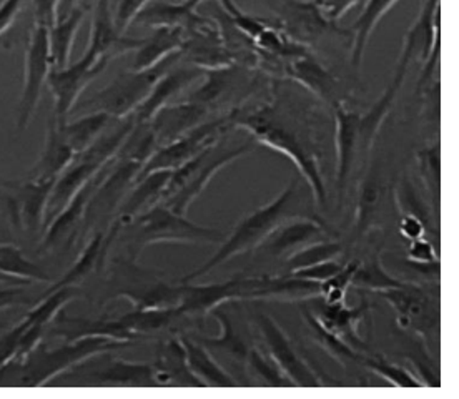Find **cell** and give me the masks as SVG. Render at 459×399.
<instances>
[{"label":"cell","instance_id":"cell-56","mask_svg":"<svg viewBox=\"0 0 459 399\" xmlns=\"http://www.w3.org/2000/svg\"><path fill=\"white\" fill-rule=\"evenodd\" d=\"M77 0H57V22L69 17L72 11L77 7Z\"/></svg>","mask_w":459,"mask_h":399},{"label":"cell","instance_id":"cell-28","mask_svg":"<svg viewBox=\"0 0 459 399\" xmlns=\"http://www.w3.org/2000/svg\"><path fill=\"white\" fill-rule=\"evenodd\" d=\"M367 303H361L356 308H350L343 303L336 305H326L320 315H316L318 321L322 323L326 330L334 333L340 340H343L346 344H350L353 350L365 351L367 346L361 342L359 331H358V323L365 317L367 313Z\"/></svg>","mask_w":459,"mask_h":399},{"label":"cell","instance_id":"cell-24","mask_svg":"<svg viewBox=\"0 0 459 399\" xmlns=\"http://www.w3.org/2000/svg\"><path fill=\"white\" fill-rule=\"evenodd\" d=\"M180 343L184 346L185 363L202 386L235 388L240 385L202 343L190 338H180Z\"/></svg>","mask_w":459,"mask_h":399},{"label":"cell","instance_id":"cell-15","mask_svg":"<svg viewBox=\"0 0 459 399\" xmlns=\"http://www.w3.org/2000/svg\"><path fill=\"white\" fill-rule=\"evenodd\" d=\"M143 39H130L118 32L110 12L108 0H99L93 11L91 40L85 54L95 60H112L126 52H135L142 46Z\"/></svg>","mask_w":459,"mask_h":399},{"label":"cell","instance_id":"cell-26","mask_svg":"<svg viewBox=\"0 0 459 399\" xmlns=\"http://www.w3.org/2000/svg\"><path fill=\"white\" fill-rule=\"evenodd\" d=\"M172 173L173 170L153 171L134 183L132 192L120 208L118 223L130 225L140 213L145 212V208L149 210L150 206L159 204Z\"/></svg>","mask_w":459,"mask_h":399},{"label":"cell","instance_id":"cell-21","mask_svg":"<svg viewBox=\"0 0 459 399\" xmlns=\"http://www.w3.org/2000/svg\"><path fill=\"white\" fill-rule=\"evenodd\" d=\"M198 69H175L173 72L163 74L150 91L147 99L140 103V107L132 115L134 120L142 126H149L155 118V115L159 114L161 108L169 107L180 91L186 89L194 80L198 79Z\"/></svg>","mask_w":459,"mask_h":399},{"label":"cell","instance_id":"cell-14","mask_svg":"<svg viewBox=\"0 0 459 399\" xmlns=\"http://www.w3.org/2000/svg\"><path fill=\"white\" fill-rule=\"evenodd\" d=\"M336 124V192L338 206L344 204V195L351 171L355 169L356 157L359 153V118L361 115L346 108L343 102L333 103Z\"/></svg>","mask_w":459,"mask_h":399},{"label":"cell","instance_id":"cell-10","mask_svg":"<svg viewBox=\"0 0 459 399\" xmlns=\"http://www.w3.org/2000/svg\"><path fill=\"white\" fill-rule=\"evenodd\" d=\"M107 65L108 60H95L89 54H83V57L72 65L50 70L47 85L54 95V115L60 124L67 122L82 93L92 83V80L104 72Z\"/></svg>","mask_w":459,"mask_h":399},{"label":"cell","instance_id":"cell-58","mask_svg":"<svg viewBox=\"0 0 459 399\" xmlns=\"http://www.w3.org/2000/svg\"><path fill=\"white\" fill-rule=\"evenodd\" d=\"M5 328H7V326H5L4 323H0V333H4V331H5Z\"/></svg>","mask_w":459,"mask_h":399},{"label":"cell","instance_id":"cell-44","mask_svg":"<svg viewBox=\"0 0 459 399\" xmlns=\"http://www.w3.org/2000/svg\"><path fill=\"white\" fill-rule=\"evenodd\" d=\"M247 365L250 366L253 375L260 377L266 386H280V388H290L293 386L281 369L275 365V361L262 353L258 348H250Z\"/></svg>","mask_w":459,"mask_h":399},{"label":"cell","instance_id":"cell-49","mask_svg":"<svg viewBox=\"0 0 459 399\" xmlns=\"http://www.w3.org/2000/svg\"><path fill=\"white\" fill-rule=\"evenodd\" d=\"M343 266L336 260H328V262L318 263V265H313V266H307V268H301L297 272H291V276H297L301 280H308L313 283H325L328 282L330 278H333L334 274L338 273Z\"/></svg>","mask_w":459,"mask_h":399},{"label":"cell","instance_id":"cell-36","mask_svg":"<svg viewBox=\"0 0 459 399\" xmlns=\"http://www.w3.org/2000/svg\"><path fill=\"white\" fill-rule=\"evenodd\" d=\"M381 204H383V182H381L378 165H373L365 173L359 186V196L356 204V235H365L371 230L375 220L378 217Z\"/></svg>","mask_w":459,"mask_h":399},{"label":"cell","instance_id":"cell-50","mask_svg":"<svg viewBox=\"0 0 459 399\" xmlns=\"http://www.w3.org/2000/svg\"><path fill=\"white\" fill-rule=\"evenodd\" d=\"M313 4L326 22L333 23L340 21L350 9H353L358 0H315Z\"/></svg>","mask_w":459,"mask_h":399},{"label":"cell","instance_id":"cell-23","mask_svg":"<svg viewBox=\"0 0 459 399\" xmlns=\"http://www.w3.org/2000/svg\"><path fill=\"white\" fill-rule=\"evenodd\" d=\"M205 115H207V108L202 105L192 102L177 103V105H169L161 108L149 126H152L160 147L161 142L169 143L175 138L186 134L188 130H192L194 126H200Z\"/></svg>","mask_w":459,"mask_h":399},{"label":"cell","instance_id":"cell-20","mask_svg":"<svg viewBox=\"0 0 459 399\" xmlns=\"http://www.w3.org/2000/svg\"><path fill=\"white\" fill-rule=\"evenodd\" d=\"M75 152L72 150L69 142L64 137L62 124L52 115L47 126L46 143L39 160L29 171L30 180L40 182H56L64 171L69 169L75 160Z\"/></svg>","mask_w":459,"mask_h":399},{"label":"cell","instance_id":"cell-6","mask_svg":"<svg viewBox=\"0 0 459 399\" xmlns=\"http://www.w3.org/2000/svg\"><path fill=\"white\" fill-rule=\"evenodd\" d=\"M165 65L167 62L145 72L132 70L122 74L110 85H107L104 91H97L95 97L83 100L81 107L92 108V112H104L110 118L124 120L134 115L140 103L147 99L157 80L165 74Z\"/></svg>","mask_w":459,"mask_h":399},{"label":"cell","instance_id":"cell-8","mask_svg":"<svg viewBox=\"0 0 459 399\" xmlns=\"http://www.w3.org/2000/svg\"><path fill=\"white\" fill-rule=\"evenodd\" d=\"M231 118L233 117L202 122L200 126H194L184 135L175 138L165 145H160L147 160V163L138 173L137 180H140L145 175H149V173H153V171L177 170L186 161L195 159L200 152H204L210 145L217 143V138L220 137L221 130L229 126Z\"/></svg>","mask_w":459,"mask_h":399},{"label":"cell","instance_id":"cell-53","mask_svg":"<svg viewBox=\"0 0 459 399\" xmlns=\"http://www.w3.org/2000/svg\"><path fill=\"white\" fill-rule=\"evenodd\" d=\"M400 231L403 237L410 241L425 237V220L414 213H403L400 221Z\"/></svg>","mask_w":459,"mask_h":399},{"label":"cell","instance_id":"cell-12","mask_svg":"<svg viewBox=\"0 0 459 399\" xmlns=\"http://www.w3.org/2000/svg\"><path fill=\"white\" fill-rule=\"evenodd\" d=\"M7 212L12 225L23 231L39 235L46 225V210L54 182L23 180L7 182Z\"/></svg>","mask_w":459,"mask_h":399},{"label":"cell","instance_id":"cell-31","mask_svg":"<svg viewBox=\"0 0 459 399\" xmlns=\"http://www.w3.org/2000/svg\"><path fill=\"white\" fill-rule=\"evenodd\" d=\"M153 371L159 386H202L185 363L184 346L180 340H173L161 348Z\"/></svg>","mask_w":459,"mask_h":399},{"label":"cell","instance_id":"cell-57","mask_svg":"<svg viewBox=\"0 0 459 399\" xmlns=\"http://www.w3.org/2000/svg\"><path fill=\"white\" fill-rule=\"evenodd\" d=\"M22 285V283H19L17 280H13V278H9V276H5L4 273H0V286L5 285Z\"/></svg>","mask_w":459,"mask_h":399},{"label":"cell","instance_id":"cell-48","mask_svg":"<svg viewBox=\"0 0 459 399\" xmlns=\"http://www.w3.org/2000/svg\"><path fill=\"white\" fill-rule=\"evenodd\" d=\"M152 0H120L114 13V22L120 34L126 35L130 25L135 22L138 13L149 5Z\"/></svg>","mask_w":459,"mask_h":399},{"label":"cell","instance_id":"cell-40","mask_svg":"<svg viewBox=\"0 0 459 399\" xmlns=\"http://www.w3.org/2000/svg\"><path fill=\"white\" fill-rule=\"evenodd\" d=\"M404 282H400L393 278L383 266L381 262V251H377V255L368 263H359L356 268L355 274L351 278V286L358 290H367V291H375L381 293L391 288H398Z\"/></svg>","mask_w":459,"mask_h":399},{"label":"cell","instance_id":"cell-54","mask_svg":"<svg viewBox=\"0 0 459 399\" xmlns=\"http://www.w3.org/2000/svg\"><path fill=\"white\" fill-rule=\"evenodd\" d=\"M23 0H4L0 4V35L5 34L22 9Z\"/></svg>","mask_w":459,"mask_h":399},{"label":"cell","instance_id":"cell-19","mask_svg":"<svg viewBox=\"0 0 459 399\" xmlns=\"http://www.w3.org/2000/svg\"><path fill=\"white\" fill-rule=\"evenodd\" d=\"M107 165L97 161V160L89 159L85 155L75 157L69 169L54 182L48 202H47L44 229H46L47 223H50L54 218L57 217L58 213L69 205L70 200L79 194L82 188L92 180L93 177H97V173Z\"/></svg>","mask_w":459,"mask_h":399},{"label":"cell","instance_id":"cell-38","mask_svg":"<svg viewBox=\"0 0 459 399\" xmlns=\"http://www.w3.org/2000/svg\"><path fill=\"white\" fill-rule=\"evenodd\" d=\"M110 120L112 118L104 112H91L74 122L67 120L62 124V132L75 155H81L82 152L89 149L104 134Z\"/></svg>","mask_w":459,"mask_h":399},{"label":"cell","instance_id":"cell-3","mask_svg":"<svg viewBox=\"0 0 459 399\" xmlns=\"http://www.w3.org/2000/svg\"><path fill=\"white\" fill-rule=\"evenodd\" d=\"M130 342L115 340L108 336L100 334H91L82 336L77 340H70V343L58 346L56 350L47 348H37L34 353L30 354L23 361V373L21 377L22 386H44L60 377L67 375L77 366H82L92 358L100 354L110 353L114 350L126 348Z\"/></svg>","mask_w":459,"mask_h":399},{"label":"cell","instance_id":"cell-7","mask_svg":"<svg viewBox=\"0 0 459 399\" xmlns=\"http://www.w3.org/2000/svg\"><path fill=\"white\" fill-rule=\"evenodd\" d=\"M52 69L54 65H52L50 46H48V29L34 23L29 35V42L25 47L22 93H21L17 122H15L19 132H23L30 124L40 102L48 74Z\"/></svg>","mask_w":459,"mask_h":399},{"label":"cell","instance_id":"cell-45","mask_svg":"<svg viewBox=\"0 0 459 399\" xmlns=\"http://www.w3.org/2000/svg\"><path fill=\"white\" fill-rule=\"evenodd\" d=\"M361 365L367 366L369 371H373L377 377H383L390 385L402 386V388H421L423 383L414 377L408 369L402 366L393 365L385 360H371V358H361Z\"/></svg>","mask_w":459,"mask_h":399},{"label":"cell","instance_id":"cell-17","mask_svg":"<svg viewBox=\"0 0 459 399\" xmlns=\"http://www.w3.org/2000/svg\"><path fill=\"white\" fill-rule=\"evenodd\" d=\"M107 167L99 171L97 177H93L92 180L70 200L69 205L65 206L57 217L54 218L50 223H47L46 235L42 239L44 241L40 245V251H50L60 243H64L65 239H74V235L79 231L82 223L85 221L87 208H89V204L92 200L99 183L102 182V178H104Z\"/></svg>","mask_w":459,"mask_h":399},{"label":"cell","instance_id":"cell-30","mask_svg":"<svg viewBox=\"0 0 459 399\" xmlns=\"http://www.w3.org/2000/svg\"><path fill=\"white\" fill-rule=\"evenodd\" d=\"M400 0H367L361 13L353 23V47H351V67L359 70L371 35L378 27L381 19L398 4Z\"/></svg>","mask_w":459,"mask_h":399},{"label":"cell","instance_id":"cell-51","mask_svg":"<svg viewBox=\"0 0 459 399\" xmlns=\"http://www.w3.org/2000/svg\"><path fill=\"white\" fill-rule=\"evenodd\" d=\"M34 23L50 29L57 22V0H32Z\"/></svg>","mask_w":459,"mask_h":399},{"label":"cell","instance_id":"cell-46","mask_svg":"<svg viewBox=\"0 0 459 399\" xmlns=\"http://www.w3.org/2000/svg\"><path fill=\"white\" fill-rule=\"evenodd\" d=\"M359 262L350 263L343 266L333 278H330L328 282L322 283V297L325 298L326 305H336V303H343L344 297L348 288L351 286V278L355 274Z\"/></svg>","mask_w":459,"mask_h":399},{"label":"cell","instance_id":"cell-32","mask_svg":"<svg viewBox=\"0 0 459 399\" xmlns=\"http://www.w3.org/2000/svg\"><path fill=\"white\" fill-rule=\"evenodd\" d=\"M213 315H215V318L219 319L221 334L219 338H212V340L198 338L196 342L202 343L207 350L215 351L220 358H225L227 365L233 366L235 369L245 371L250 348L241 340L240 334L233 328V323L230 321L229 317L223 311L215 308L213 309Z\"/></svg>","mask_w":459,"mask_h":399},{"label":"cell","instance_id":"cell-55","mask_svg":"<svg viewBox=\"0 0 459 399\" xmlns=\"http://www.w3.org/2000/svg\"><path fill=\"white\" fill-rule=\"evenodd\" d=\"M23 288H5L0 286V309L11 308V307H17L22 305L27 299L23 297Z\"/></svg>","mask_w":459,"mask_h":399},{"label":"cell","instance_id":"cell-4","mask_svg":"<svg viewBox=\"0 0 459 399\" xmlns=\"http://www.w3.org/2000/svg\"><path fill=\"white\" fill-rule=\"evenodd\" d=\"M230 124L241 130H247L258 143L275 150L283 157L291 160L299 175L308 183L315 204L326 206L328 194H326V185L323 180L318 160L290 128L281 124H276L273 118L264 114L248 115L240 120L231 118Z\"/></svg>","mask_w":459,"mask_h":399},{"label":"cell","instance_id":"cell-25","mask_svg":"<svg viewBox=\"0 0 459 399\" xmlns=\"http://www.w3.org/2000/svg\"><path fill=\"white\" fill-rule=\"evenodd\" d=\"M184 30L172 27H159L149 39H143L142 46L135 50L134 72L155 69L167 62V58L180 54L184 48Z\"/></svg>","mask_w":459,"mask_h":399},{"label":"cell","instance_id":"cell-43","mask_svg":"<svg viewBox=\"0 0 459 399\" xmlns=\"http://www.w3.org/2000/svg\"><path fill=\"white\" fill-rule=\"evenodd\" d=\"M418 165L423 177L426 190L431 200L433 213H439V170H441V161H439V143H435L431 147H426L418 153Z\"/></svg>","mask_w":459,"mask_h":399},{"label":"cell","instance_id":"cell-47","mask_svg":"<svg viewBox=\"0 0 459 399\" xmlns=\"http://www.w3.org/2000/svg\"><path fill=\"white\" fill-rule=\"evenodd\" d=\"M29 326L27 319L23 318L17 326H13L12 330L0 333V373L13 363L15 354L19 350V343L22 338L23 331Z\"/></svg>","mask_w":459,"mask_h":399},{"label":"cell","instance_id":"cell-13","mask_svg":"<svg viewBox=\"0 0 459 399\" xmlns=\"http://www.w3.org/2000/svg\"><path fill=\"white\" fill-rule=\"evenodd\" d=\"M394 309L398 325L403 330L414 331L425 334L437 326V309L425 290L411 283H403L398 288H391L378 293Z\"/></svg>","mask_w":459,"mask_h":399},{"label":"cell","instance_id":"cell-41","mask_svg":"<svg viewBox=\"0 0 459 399\" xmlns=\"http://www.w3.org/2000/svg\"><path fill=\"white\" fill-rule=\"evenodd\" d=\"M343 251L342 241L336 239H318L313 241L310 245L293 251L291 255H288L287 265L290 273L297 272L307 266H313L318 263L328 262V260H336Z\"/></svg>","mask_w":459,"mask_h":399},{"label":"cell","instance_id":"cell-16","mask_svg":"<svg viewBox=\"0 0 459 399\" xmlns=\"http://www.w3.org/2000/svg\"><path fill=\"white\" fill-rule=\"evenodd\" d=\"M328 233L326 227L320 220L315 218L290 217L280 223V227L264 239L256 250H264L268 256L280 258L283 255H291L313 241L325 239Z\"/></svg>","mask_w":459,"mask_h":399},{"label":"cell","instance_id":"cell-27","mask_svg":"<svg viewBox=\"0 0 459 399\" xmlns=\"http://www.w3.org/2000/svg\"><path fill=\"white\" fill-rule=\"evenodd\" d=\"M288 75L295 82H299V85H303L305 89H308L323 102L332 103V105L338 102L334 99L338 82L332 75V72L325 69L316 58L311 57L308 54H301L293 62H290Z\"/></svg>","mask_w":459,"mask_h":399},{"label":"cell","instance_id":"cell-29","mask_svg":"<svg viewBox=\"0 0 459 399\" xmlns=\"http://www.w3.org/2000/svg\"><path fill=\"white\" fill-rule=\"evenodd\" d=\"M204 0H186L184 4H167V2H150L143 11L138 13L135 22L147 27H172L182 29L200 22L202 19L195 13L196 5Z\"/></svg>","mask_w":459,"mask_h":399},{"label":"cell","instance_id":"cell-22","mask_svg":"<svg viewBox=\"0 0 459 399\" xmlns=\"http://www.w3.org/2000/svg\"><path fill=\"white\" fill-rule=\"evenodd\" d=\"M83 383L92 385H110V386H159L155 379L153 366L143 363H128L124 360H110L105 365L99 366L83 375H74Z\"/></svg>","mask_w":459,"mask_h":399},{"label":"cell","instance_id":"cell-18","mask_svg":"<svg viewBox=\"0 0 459 399\" xmlns=\"http://www.w3.org/2000/svg\"><path fill=\"white\" fill-rule=\"evenodd\" d=\"M413 58V54L408 48H402V56L398 58V65H396L394 77L391 80L390 85L386 87V91L381 93V97L371 107V110L359 118V147L367 153L373 149L381 126L396 102V97L402 91L403 83H404L406 74H408L410 64Z\"/></svg>","mask_w":459,"mask_h":399},{"label":"cell","instance_id":"cell-9","mask_svg":"<svg viewBox=\"0 0 459 399\" xmlns=\"http://www.w3.org/2000/svg\"><path fill=\"white\" fill-rule=\"evenodd\" d=\"M256 326L264 338L268 356L275 361V365L281 369V373L291 381L297 388H316L325 386L322 377L311 368L310 361H307L295 344L288 338L287 333L276 323L275 319L268 315L256 317Z\"/></svg>","mask_w":459,"mask_h":399},{"label":"cell","instance_id":"cell-34","mask_svg":"<svg viewBox=\"0 0 459 399\" xmlns=\"http://www.w3.org/2000/svg\"><path fill=\"white\" fill-rule=\"evenodd\" d=\"M223 7V11L227 12L230 15V19L233 21V23L240 29L241 32L248 35L250 39H253L258 46L268 50V52H276V54H287L288 50L291 48H297V46H291L288 44L287 40H283V37L278 34L273 29L266 27L260 21H256L252 15L241 12L233 0H219Z\"/></svg>","mask_w":459,"mask_h":399},{"label":"cell","instance_id":"cell-1","mask_svg":"<svg viewBox=\"0 0 459 399\" xmlns=\"http://www.w3.org/2000/svg\"><path fill=\"white\" fill-rule=\"evenodd\" d=\"M182 297L177 308L182 315L204 317L221 305L245 299H281L301 301L322 295L320 283L301 280L297 276H235L223 283L190 285L180 283Z\"/></svg>","mask_w":459,"mask_h":399},{"label":"cell","instance_id":"cell-33","mask_svg":"<svg viewBox=\"0 0 459 399\" xmlns=\"http://www.w3.org/2000/svg\"><path fill=\"white\" fill-rule=\"evenodd\" d=\"M117 229H118V223L115 225V229L110 231L108 237H105V233H102V231L97 233V235L85 245V248L82 251L81 256L72 265V268H70L69 272L64 274V276H60L57 282L50 283V288L47 290L46 293L54 291V290L62 288V286H77V283H81L89 274L92 273L93 270H95L100 263L104 262L105 250H107V247L110 245V241L114 239Z\"/></svg>","mask_w":459,"mask_h":399},{"label":"cell","instance_id":"cell-35","mask_svg":"<svg viewBox=\"0 0 459 399\" xmlns=\"http://www.w3.org/2000/svg\"><path fill=\"white\" fill-rule=\"evenodd\" d=\"M85 13L87 9L75 7L69 17L58 21L48 29V46H50V57H52L54 69H62L69 65L75 37L79 34Z\"/></svg>","mask_w":459,"mask_h":399},{"label":"cell","instance_id":"cell-37","mask_svg":"<svg viewBox=\"0 0 459 399\" xmlns=\"http://www.w3.org/2000/svg\"><path fill=\"white\" fill-rule=\"evenodd\" d=\"M0 273L17 280L22 285L54 283V280L42 270V266L29 260L21 248L11 243H0Z\"/></svg>","mask_w":459,"mask_h":399},{"label":"cell","instance_id":"cell-42","mask_svg":"<svg viewBox=\"0 0 459 399\" xmlns=\"http://www.w3.org/2000/svg\"><path fill=\"white\" fill-rule=\"evenodd\" d=\"M305 318L308 321V326H310L313 338L316 340V343H320L323 350L330 354V356H333L336 361L344 363V365L348 361H361L359 351L353 350L343 340H340L332 331L326 330L322 323L318 321V318H316V315H313L310 311H305Z\"/></svg>","mask_w":459,"mask_h":399},{"label":"cell","instance_id":"cell-52","mask_svg":"<svg viewBox=\"0 0 459 399\" xmlns=\"http://www.w3.org/2000/svg\"><path fill=\"white\" fill-rule=\"evenodd\" d=\"M408 255H410L411 262H437V250H435L433 243H431V241H428L425 237H421V239H416L411 241L410 250H408Z\"/></svg>","mask_w":459,"mask_h":399},{"label":"cell","instance_id":"cell-11","mask_svg":"<svg viewBox=\"0 0 459 399\" xmlns=\"http://www.w3.org/2000/svg\"><path fill=\"white\" fill-rule=\"evenodd\" d=\"M250 152H253L252 142H247L243 145L231 147V149H221L217 143H213L212 149L208 150L207 155L198 163L188 182L161 204L172 208L173 212L185 215L196 198L205 192L208 183L215 178V175L220 170H223L225 167H229L230 163L241 159L243 155H248Z\"/></svg>","mask_w":459,"mask_h":399},{"label":"cell","instance_id":"cell-5","mask_svg":"<svg viewBox=\"0 0 459 399\" xmlns=\"http://www.w3.org/2000/svg\"><path fill=\"white\" fill-rule=\"evenodd\" d=\"M132 223L137 225L138 251L157 243H221L227 237L220 230L196 225L161 202L150 206Z\"/></svg>","mask_w":459,"mask_h":399},{"label":"cell","instance_id":"cell-39","mask_svg":"<svg viewBox=\"0 0 459 399\" xmlns=\"http://www.w3.org/2000/svg\"><path fill=\"white\" fill-rule=\"evenodd\" d=\"M79 293L81 290L77 286H62L54 291H48L44 297L39 298V301H35L34 308L25 315V319L32 325H40L47 328L57 319L62 309L65 308L70 301L79 297Z\"/></svg>","mask_w":459,"mask_h":399},{"label":"cell","instance_id":"cell-2","mask_svg":"<svg viewBox=\"0 0 459 399\" xmlns=\"http://www.w3.org/2000/svg\"><path fill=\"white\" fill-rule=\"evenodd\" d=\"M299 178L293 180L281 194L276 196L275 200H272L268 205L258 208L248 217L243 218L229 237H225L221 241L219 251L200 268L184 276L180 283H192L194 280H200L202 276L210 273L220 265L230 262L231 258L243 255L247 251L256 250L264 239L280 227L281 221L291 217L290 210L297 202L295 198L299 192Z\"/></svg>","mask_w":459,"mask_h":399}]
</instances>
